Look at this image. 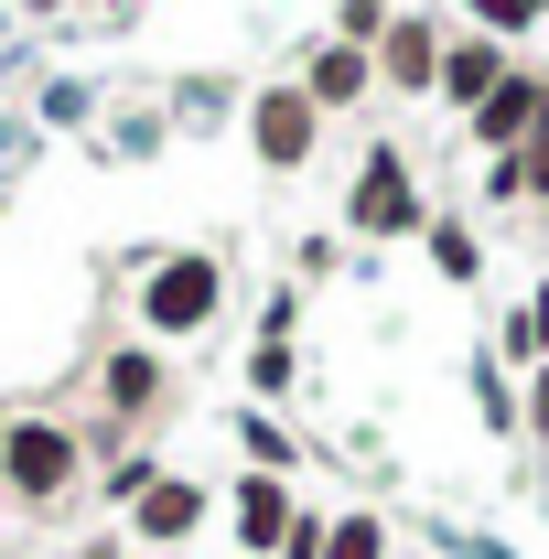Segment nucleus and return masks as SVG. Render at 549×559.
<instances>
[{"instance_id": "obj_10", "label": "nucleus", "mask_w": 549, "mask_h": 559, "mask_svg": "<svg viewBox=\"0 0 549 559\" xmlns=\"http://www.w3.org/2000/svg\"><path fill=\"white\" fill-rule=\"evenodd\" d=\"M388 75H399V86H431V75H442V33H431V22H399V33H388Z\"/></svg>"}, {"instance_id": "obj_11", "label": "nucleus", "mask_w": 549, "mask_h": 559, "mask_svg": "<svg viewBox=\"0 0 549 559\" xmlns=\"http://www.w3.org/2000/svg\"><path fill=\"white\" fill-rule=\"evenodd\" d=\"M528 183L549 194V108H539V130H528V151H506V162H495V194H528Z\"/></svg>"}, {"instance_id": "obj_1", "label": "nucleus", "mask_w": 549, "mask_h": 559, "mask_svg": "<svg viewBox=\"0 0 549 559\" xmlns=\"http://www.w3.org/2000/svg\"><path fill=\"white\" fill-rule=\"evenodd\" d=\"M0 474H11V495H22V506H55V495L75 485V441L55 430V419H22V430L0 441Z\"/></svg>"}, {"instance_id": "obj_12", "label": "nucleus", "mask_w": 549, "mask_h": 559, "mask_svg": "<svg viewBox=\"0 0 549 559\" xmlns=\"http://www.w3.org/2000/svg\"><path fill=\"white\" fill-rule=\"evenodd\" d=\"M162 399V366L151 355H108V409H151Z\"/></svg>"}, {"instance_id": "obj_5", "label": "nucleus", "mask_w": 549, "mask_h": 559, "mask_svg": "<svg viewBox=\"0 0 549 559\" xmlns=\"http://www.w3.org/2000/svg\"><path fill=\"white\" fill-rule=\"evenodd\" d=\"M539 86H528V75H506V86H495V97H484L475 108V140H495V151H528V130H539Z\"/></svg>"}, {"instance_id": "obj_9", "label": "nucleus", "mask_w": 549, "mask_h": 559, "mask_svg": "<svg viewBox=\"0 0 549 559\" xmlns=\"http://www.w3.org/2000/svg\"><path fill=\"white\" fill-rule=\"evenodd\" d=\"M506 55H495V44H453V55H442V86H453V97H464V108H484V97H495V86H506Z\"/></svg>"}, {"instance_id": "obj_16", "label": "nucleus", "mask_w": 549, "mask_h": 559, "mask_svg": "<svg viewBox=\"0 0 549 559\" xmlns=\"http://www.w3.org/2000/svg\"><path fill=\"white\" fill-rule=\"evenodd\" d=\"M528 419H539V430H549V377H539V399H528Z\"/></svg>"}, {"instance_id": "obj_3", "label": "nucleus", "mask_w": 549, "mask_h": 559, "mask_svg": "<svg viewBox=\"0 0 549 559\" xmlns=\"http://www.w3.org/2000/svg\"><path fill=\"white\" fill-rule=\"evenodd\" d=\"M355 226H366V237L420 226V205H410V162H399V151H366V173H355Z\"/></svg>"}, {"instance_id": "obj_13", "label": "nucleus", "mask_w": 549, "mask_h": 559, "mask_svg": "<svg viewBox=\"0 0 549 559\" xmlns=\"http://www.w3.org/2000/svg\"><path fill=\"white\" fill-rule=\"evenodd\" d=\"M324 559H388L377 516H344V527H324Z\"/></svg>"}, {"instance_id": "obj_7", "label": "nucleus", "mask_w": 549, "mask_h": 559, "mask_svg": "<svg viewBox=\"0 0 549 559\" xmlns=\"http://www.w3.org/2000/svg\"><path fill=\"white\" fill-rule=\"evenodd\" d=\"M195 516H206V485H184V474H173V485H162V474H151V495H140V538H184V527H195Z\"/></svg>"}, {"instance_id": "obj_8", "label": "nucleus", "mask_w": 549, "mask_h": 559, "mask_svg": "<svg viewBox=\"0 0 549 559\" xmlns=\"http://www.w3.org/2000/svg\"><path fill=\"white\" fill-rule=\"evenodd\" d=\"M355 86H366V44H324V55H313V86H302V97H313V108H344Z\"/></svg>"}, {"instance_id": "obj_15", "label": "nucleus", "mask_w": 549, "mask_h": 559, "mask_svg": "<svg viewBox=\"0 0 549 559\" xmlns=\"http://www.w3.org/2000/svg\"><path fill=\"white\" fill-rule=\"evenodd\" d=\"M280 559H324V527H313V516H291V538H280Z\"/></svg>"}, {"instance_id": "obj_2", "label": "nucleus", "mask_w": 549, "mask_h": 559, "mask_svg": "<svg viewBox=\"0 0 549 559\" xmlns=\"http://www.w3.org/2000/svg\"><path fill=\"white\" fill-rule=\"evenodd\" d=\"M215 301H226L215 259H162V270H151V290H140L151 334H195V323H215Z\"/></svg>"}, {"instance_id": "obj_14", "label": "nucleus", "mask_w": 549, "mask_h": 559, "mask_svg": "<svg viewBox=\"0 0 549 559\" xmlns=\"http://www.w3.org/2000/svg\"><path fill=\"white\" fill-rule=\"evenodd\" d=\"M431 259H442L453 280H475V237H464V226H431Z\"/></svg>"}, {"instance_id": "obj_6", "label": "nucleus", "mask_w": 549, "mask_h": 559, "mask_svg": "<svg viewBox=\"0 0 549 559\" xmlns=\"http://www.w3.org/2000/svg\"><path fill=\"white\" fill-rule=\"evenodd\" d=\"M237 538L280 559V538H291V485H280V474H248V485H237Z\"/></svg>"}, {"instance_id": "obj_4", "label": "nucleus", "mask_w": 549, "mask_h": 559, "mask_svg": "<svg viewBox=\"0 0 549 559\" xmlns=\"http://www.w3.org/2000/svg\"><path fill=\"white\" fill-rule=\"evenodd\" d=\"M248 119H259V162H302V151H313V119H324V108H313L302 86H270V97H259Z\"/></svg>"}]
</instances>
